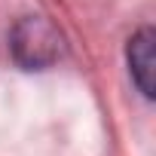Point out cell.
<instances>
[{
    "instance_id": "cell-2",
    "label": "cell",
    "mask_w": 156,
    "mask_h": 156,
    "mask_svg": "<svg viewBox=\"0 0 156 156\" xmlns=\"http://www.w3.org/2000/svg\"><path fill=\"white\" fill-rule=\"evenodd\" d=\"M129 58V70H132V80L138 83V89L153 98L156 95V34L153 28H141L126 49Z\"/></svg>"
},
{
    "instance_id": "cell-1",
    "label": "cell",
    "mask_w": 156,
    "mask_h": 156,
    "mask_svg": "<svg viewBox=\"0 0 156 156\" xmlns=\"http://www.w3.org/2000/svg\"><path fill=\"white\" fill-rule=\"evenodd\" d=\"M9 49H12V58L25 70H43L58 58L61 37L52 28V22H46L43 16H28L16 22L9 34Z\"/></svg>"
}]
</instances>
